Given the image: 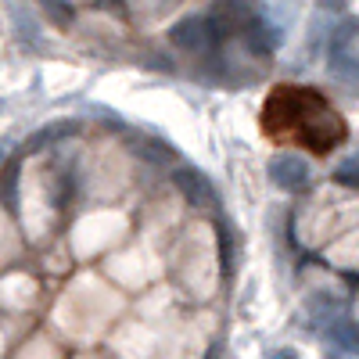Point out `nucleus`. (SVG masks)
Segmentation results:
<instances>
[{"label":"nucleus","instance_id":"nucleus-1","mask_svg":"<svg viewBox=\"0 0 359 359\" xmlns=\"http://www.w3.org/2000/svg\"><path fill=\"white\" fill-rule=\"evenodd\" d=\"M169 36H172L176 47H184V50H205V47H212V40H216V18L187 15V18H180L169 29Z\"/></svg>","mask_w":359,"mask_h":359},{"label":"nucleus","instance_id":"nucleus-2","mask_svg":"<svg viewBox=\"0 0 359 359\" xmlns=\"http://www.w3.org/2000/svg\"><path fill=\"white\" fill-rule=\"evenodd\" d=\"M269 176H273V184L284 187V191H306L309 180H313L306 158H298L291 151H284V155H277L273 162H269Z\"/></svg>","mask_w":359,"mask_h":359},{"label":"nucleus","instance_id":"nucleus-3","mask_svg":"<svg viewBox=\"0 0 359 359\" xmlns=\"http://www.w3.org/2000/svg\"><path fill=\"white\" fill-rule=\"evenodd\" d=\"M331 72L352 79L355 76V25L345 22L338 33H331Z\"/></svg>","mask_w":359,"mask_h":359},{"label":"nucleus","instance_id":"nucleus-4","mask_svg":"<svg viewBox=\"0 0 359 359\" xmlns=\"http://www.w3.org/2000/svg\"><path fill=\"white\" fill-rule=\"evenodd\" d=\"M176 187L184 191L194 205H208V201H212V184H208L198 169H176Z\"/></svg>","mask_w":359,"mask_h":359},{"label":"nucleus","instance_id":"nucleus-5","mask_svg":"<svg viewBox=\"0 0 359 359\" xmlns=\"http://www.w3.org/2000/svg\"><path fill=\"white\" fill-rule=\"evenodd\" d=\"M50 4H54L50 11L57 15V22H65V18H69V4H65V0H50Z\"/></svg>","mask_w":359,"mask_h":359}]
</instances>
